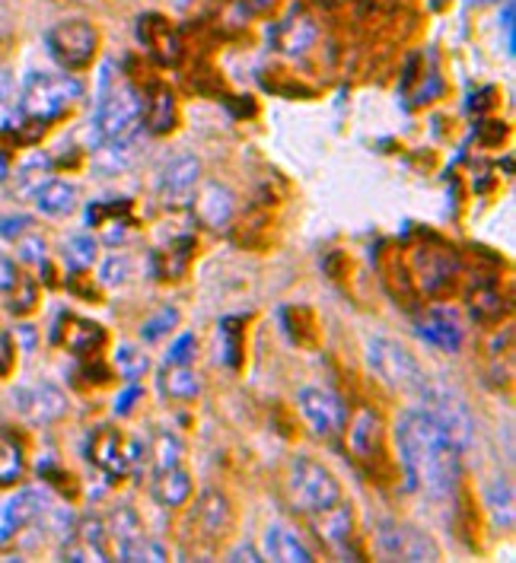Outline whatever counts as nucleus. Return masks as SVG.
I'll use <instances>...</instances> for the list:
<instances>
[{
    "instance_id": "obj_1",
    "label": "nucleus",
    "mask_w": 516,
    "mask_h": 563,
    "mask_svg": "<svg viewBox=\"0 0 516 563\" xmlns=\"http://www.w3.org/2000/svg\"><path fill=\"white\" fill-rule=\"evenodd\" d=\"M398 462L411 490L430 500H450L462 475V449L437 427L425 408L402 411L395 423Z\"/></svg>"
},
{
    "instance_id": "obj_2",
    "label": "nucleus",
    "mask_w": 516,
    "mask_h": 563,
    "mask_svg": "<svg viewBox=\"0 0 516 563\" xmlns=\"http://www.w3.org/2000/svg\"><path fill=\"white\" fill-rule=\"evenodd\" d=\"M144 121V96L131 84L112 74V64H102L96 77V102H92L90 131L96 134V147L106 141H128L138 134Z\"/></svg>"
},
{
    "instance_id": "obj_3",
    "label": "nucleus",
    "mask_w": 516,
    "mask_h": 563,
    "mask_svg": "<svg viewBox=\"0 0 516 563\" xmlns=\"http://www.w3.org/2000/svg\"><path fill=\"white\" fill-rule=\"evenodd\" d=\"M84 96V87L74 74H45V70H30L23 87H20V112L30 121H55Z\"/></svg>"
},
{
    "instance_id": "obj_4",
    "label": "nucleus",
    "mask_w": 516,
    "mask_h": 563,
    "mask_svg": "<svg viewBox=\"0 0 516 563\" xmlns=\"http://www.w3.org/2000/svg\"><path fill=\"white\" fill-rule=\"evenodd\" d=\"M287 487H290V500L297 509H304L309 516L322 512L341 500V484L338 477L316 459L309 455H297L290 462V475H287Z\"/></svg>"
},
{
    "instance_id": "obj_5",
    "label": "nucleus",
    "mask_w": 516,
    "mask_h": 563,
    "mask_svg": "<svg viewBox=\"0 0 516 563\" xmlns=\"http://www.w3.org/2000/svg\"><path fill=\"white\" fill-rule=\"evenodd\" d=\"M421 398V408L437 420V427L453 440L462 452L475 440V420L469 415V405L459 398V391L440 386L433 379H425V386L415 391Z\"/></svg>"
},
{
    "instance_id": "obj_6",
    "label": "nucleus",
    "mask_w": 516,
    "mask_h": 563,
    "mask_svg": "<svg viewBox=\"0 0 516 563\" xmlns=\"http://www.w3.org/2000/svg\"><path fill=\"white\" fill-rule=\"evenodd\" d=\"M366 363H370V369H373L389 388H398V391L415 395L418 388L425 386V369L418 366V360L408 354L398 341H389V338H370V341H366Z\"/></svg>"
},
{
    "instance_id": "obj_7",
    "label": "nucleus",
    "mask_w": 516,
    "mask_h": 563,
    "mask_svg": "<svg viewBox=\"0 0 516 563\" xmlns=\"http://www.w3.org/2000/svg\"><path fill=\"white\" fill-rule=\"evenodd\" d=\"M45 45L64 70H84L99 48V32L87 20H62L45 32Z\"/></svg>"
},
{
    "instance_id": "obj_8",
    "label": "nucleus",
    "mask_w": 516,
    "mask_h": 563,
    "mask_svg": "<svg viewBox=\"0 0 516 563\" xmlns=\"http://www.w3.org/2000/svg\"><path fill=\"white\" fill-rule=\"evenodd\" d=\"M376 548L386 561H440V548L433 544V538L405 522H383L376 532Z\"/></svg>"
},
{
    "instance_id": "obj_9",
    "label": "nucleus",
    "mask_w": 516,
    "mask_h": 563,
    "mask_svg": "<svg viewBox=\"0 0 516 563\" xmlns=\"http://www.w3.org/2000/svg\"><path fill=\"white\" fill-rule=\"evenodd\" d=\"M297 408L316 437H334L348 427V405L329 388L306 386L297 391Z\"/></svg>"
},
{
    "instance_id": "obj_10",
    "label": "nucleus",
    "mask_w": 516,
    "mask_h": 563,
    "mask_svg": "<svg viewBox=\"0 0 516 563\" xmlns=\"http://www.w3.org/2000/svg\"><path fill=\"white\" fill-rule=\"evenodd\" d=\"M106 532H109V541H112L116 561H151V541H147V534H144L141 516H138L131 506H116V509H112Z\"/></svg>"
},
{
    "instance_id": "obj_11",
    "label": "nucleus",
    "mask_w": 516,
    "mask_h": 563,
    "mask_svg": "<svg viewBox=\"0 0 516 563\" xmlns=\"http://www.w3.org/2000/svg\"><path fill=\"white\" fill-rule=\"evenodd\" d=\"M17 411L32 423H55L67 415V398L55 383H32V386L13 388Z\"/></svg>"
},
{
    "instance_id": "obj_12",
    "label": "nucleus",
    "mask_w": 516,
    "mask_h": 563,
    "mask_svg": "<svg viewBox=\"0 0 516 563\" xmlns=\"http://www.w3.org/2000/svg\"><path fill=\"white\" fill-rule=\"evenodd\" d=\"M201 181V163L198 156L183 153L176 159L166 163L163 176H160V198L166 208H185L195 198V188Z\"/></svg>"
},
{
    "instance_id": "obj_13",
    "label": "nucleus",
    "mask_w": 516,
    "mask_h": 563,
    "mask_svg": "<svg viewBox=\"0 0 516 563\" xmlns=\"http://www.w3.org/2000/svg\"><path fill=\"white\" fill-rule=\"evenodd\" d=\"M418 334H421V341H427L430 347L447 351V354H455L462 347V341H465V331H462L455 312H450V309L427 312L425 319H421V325H418Z\"/></svg>"
},
{
    "instance_id": "obj_14",
    "label": "nucleus",
    "mask_w": 516,
    "mask_h": 563,
    "mask_svg": "<svg viewBox=\"0 0 516 563\" xmlns=\"http://www.w3.org/2000/svg\"><path fill=\"white\" fill-rule=\"evenodd\" d=\"M262 558L274 563H309L316 561L312 551L304 544V538L290 532L287 526H268L265 538H262Z\"/></svg>"
},
{
    "instance_id": "obj_15",
    "label": "nucleus",
    "mask_w": 516,
    "mask_h": 563,
    "mask_svg": "<svg viewBox=\"0 0 516 563\" xmlns=\"http://www.w3.org/2000/svg\"><path fill=\"white\" fill-rule=\"evenodd\" d=\"M233 210H237V195L220 185V181H208L198 195V217L205 227L211 230H223L230 220H233Z\"/></svg>"
},
{
    "instance_id": "obj_16",
    "label": "nucleus",
    "mask_w": 516,
    "mask_h": 563,
    "mask_svg": "<svg viewBox=\"0 0 516 563\" xmlns=\"http://www.w3.org/2000/svg\"><path fill=\"white\" fill-rule=\"evenodd\" d=\"M32 201H35L39 213H45V217H67V213H74L77 205H80V191H77L74 181L48 178V181L32 195Z\"/></svg>"
},
{
    "instance_id": "obj_17",
    "label": "nucleus",
    "mask_w": 516,
    "mask_h": 563,
    "mask_svg": "<svg viewBox=\"0 0 516 563\" xmlns=\"http://www.w3.org/2000/svg\"><path fill=\"white\" fill-rule=\"evenodd\" d=\"M90 459L106 472V475H124L128 468V455L122 449V437L112 427H99L96 437H90Z\"/></svg>"
},
{
    "instance_id": "obj_18",
    "label": "nucleus",
    "mask_w": 516,
    "mask_h": 563,
    "mask_svg": "<svg viewBox=\"0 0 516 563\" xmlns=\"http://www.w3.org/2000/svg\"><path fill=\"white\" fill-rule=\"evenodd\" d=\"M351 449L361 462H373L383 452V423L373 411H361L351 423Z\"/></svg>"
},
{
    "instance_id": "obj_19",
    "label": "nucleus",
    "mask_w": 516,
    "mask_h": 563,
    "mask_svg": "<svg viewBox=\"0 0 516 563\" xmlns=\"http://www.w3.org/2000/svg\"><path fill=\"white\" fill-rule=\"evenodd\" d=\"M188 497H191V475L185 472L183 465L153 475V500L160 506L179 509V506L188 504Z\"/></svg>"
},
{
    "instance_id": "obj_20",
    "label": "nucleus",
    "mask_w": 516,
    "mask_h": 563,
    "mask_svg": "<svg viewBox=\"0 0 516 563\" xmlns=\"http://www.w3.org/2000/svg\"><path fill=\"white\" fill-rule=\"evenodd\" d=\"M316 529H319V538H322L326 544L341 548V544L351 538V532H354V509L338 500V504L329 506V509L316 512Z\"/></svg>"
},
{
    "instance_id": "obj_21",
    "label": "nucleus",
    "mask_w": 516,
    "mask_h": 563,
    "mask_svg": "<svg viewBox=\"0 0 516 563\" xmlns=\"http://www.w3.org/2000/svg\"><path fill=\"white\" fill-rule=\"evenodd\" d=\"M514 484L507 481V477H497L491 487L485 490V506H487V516H491V522L497 526V529H514V519H516V509H514Z\"/></svg>"
},
{
    "instance_id": "obj_22",
    "label": "nucleus",
    "mask_w": 516,
    "mask_h": 563,
    "mask_svg": "<svg viewBox=\"0 0 516 563\" xmlns=\"http://www.w3.org/2000/svg\"><path fill=\"white\" fill-rule=\"evenodd\" d=\"M198 519H201V529L211 534V538H223L233 526V509L230 500L217 490H208L198 504Z\"/></svg>"
},
{
    "instance_id": "obj_23",
    "label": "nucleus",
    "mask_w": 516,
    "mask_h": 563,
    "mask_svg": "<svg viewBox=\"0 0 516 563\" xmlns=\"http://www.w3.org/2000/svg\"><path fill=\"white\" fill-rule=\"evenodd\" d=\"M48 178H52V159H48L45 153H32V156H26V159L20 163V169H17V176H13V191H17L20 198H32Z\"/></svg>"
},
{
    "instance_id": "obj_24",
    "label": "nucleus",
    "mask_w": 516,
    "mask_h": 563,
    "mask_svg": "<svg viewBox=\"0 0 516 563\" xmlns=\"http://www.w3.org/2000/svg\"><path fill=\"white\" fill-rule=\"evenodd\" d=\"M163 391L169 398H179V401H188L195 395H201V376L188 366H169V373L163 376Z\"/></svg>"
},
{
    "instance_id": "obj_25",
    "label": "nucleus",
    "mask_w": 516,
    "mask_h": 563,
    "mask_svg": "<svg viewBox=\"0 0 516 563\" xmlns=\"http://www.w3.org/2000/svg\"><path fill=\"white\" fill-rule=\"evenodd\" d=\"M144 109H147V128H151V131L163 134V131L173 128V121H176V102H173V92H169V89H153V99Z\"/></svg>"
},
{
    "instance_id": "obj_26",
    "label": "nucleus",
    "mask_w": 516,
    "mask_h": 563,
    "mask_svg": "<svg viewBox=\"0 0 516 563\" xmlns=\"http://www.w3.org/2000/svg\"><path fill=\"white\" fill-rule=\"evenodd\" d=\"M176 465H183V443L176 433L163 430V433H156V443H153V475L169 472Z\"/></svg>"
},
{
    "instance_id": "obj_27",
    "label": "nucleus",
    "mask_w": 516,
    "mask_h": 563,
    "mask_svg": "<svg viewBox=\"0 0 516 563\" xmlns=\"http://www.w3.org/2000/svg\"><path fill=\"white\" fill-rule=\"evenodd\" d=\"M179 319H183V312H179L176 306H163L160 312H153L151 319L141 322V341H144V344L163 341L173 328L179 325Z\"/></svg>"
},
{
    "instance_id": "obj_28",
    "label": "nucleus",
    "mask_w": 516,
    "mask_h": 563,
    "mask_svg": "<svg viewBox=\"0 0 516 563\" xmlns=\"http://www.w3.org/2000/svg\"><path fill=\"white\" fill-rule=\"evenodd\" d=\"M23 477V449L13 437L0 433V487L17 484Z\"/></svg>"
},
{
    "instance_id": "obj_29",
    "label": "nucleus",
    "mask_w": 516,
    "mask_h": 563,
    "mask_svg": "<svg viewBox=\"0 0 516 563\" xmlns=\"http://www.w3.org/2000/svg\"><path fill=\"white\" fill-rule=\"evenodd\" d=\"M96 258H99V245H96V239L87 236V233L70 236L67 242H64V262H67V267H74V271H87V267H92Z\"/></svg>"
},
{
    "instance_id": "obj_30",
    "label": "nucleus",
    "mask_w": 516,
    "mask_h": 563,
    "mask_svg": "<svg viewBox=\"0 0 516 563\" xmlns=\"http://www.w3.org/2000/svg\"><path fill=\"white\" fill-rule=\"evenodd\" d=\"M80 541H84V551L90 554V561H112V551H109V532L99 519H87L80 529Z\"/></svg>"
},
{
    "instance_id": "obj_31",
    "label": "nucleus",
    "mask_w": 516,
    "mask_h": 563,
    "mask_svg": "<svg viewBox=\"0 0 516 563\" xmlns=\"http://www.w3.org/2000/svg\"><path fill=\"white\" fill-rule=\"evenodd\" d=\"M504 312H507V306H504V299H501V294H497L494 287H485V290H475V294H472V319H475V322L491 325V322H497Z\"/></svg>"
},
{
    "instance_id": "obj_32",
    "label": "nucleus",
    "mask_w": 516,
    "mask_h": 563,
    "mask_svg": "<svg viewBox=\"0 0 516 563\" xmlns=\"http://www.w3.org/2000/svg\"><path fill=\"white\" fill-rule=\"evenodd\" d=\"M147 366H151V360L134 344H122L116 351V369H119V376H122L124 383H138L147 373Z\"/></svg>"
},
{
    "instance_id": "obj_33",
    "label": "nucleus",
    "mask_w": 516,
    "mask_h": 563,
    "mask_svg": "<svg viewBox=\"0 0 516 563\" xmlns=\"http://www.w3.org/2000/svg\"><path fill=\"white\" fill-rule=\"evenodd\" d=\"M312 38H316V30H312V23L300 16V20H290V23H284V38H281V48L287 52V55H304L306 48L312 45Z\"/></svg>"
},
{
    "instance_id": "obj_34",
    "label": "nucleus",
    "mask_w": 516,
    "mask_h": 563,
    "mask_svg": "<svg viewBox=\"0 0 516 563\" xmlns=\"http://www.w3.org/2000/svg\"><path fill=\"white\" fill-rule=\"evenodd\" d=\"M131 277V258L124 252H112L102 265H99V284L102 287H122Z\"/></svg>"
},
{
    "instance_id": "obj_35",
    "label": "nucleus",
    "mask_w": 516,
    "mask_h": 563,
    "mask_svg": "<svg viewBox=\"0 0 516 563\" xmlns=\"http://www.w3.org/2000/svg\"><path fill=\"white\" fill-rule=\"evenodd\" d=\"M102 341H106L102 328L92 325V322H77L74 334L67 338L70 351H77V354H92V351H99V347H102Z\"/></svg>"
},
{
    "instance_id": "obj_36",
    "label": "nucleus",
    "mask_w": 516,
    "mask_h": 563,
    "mask_svg": "<svg viewBox=\"0 0 516 563\" xmlns=\"http://www.w3.org/2000/svg\"><path fill=\"white\" fill-rule=\"evenodd\" d=\"M240 322L237 319H223L220 322V341H223V360L230 366H240V354H243V344H240Z\"/></svg>"
},
{
    "instance_id": "obj_37",
    "label": "nucleus",
    "mask_w": 516,
    "mask_h": 563,
    "mask_svg": "<svg viewBox=\"0 0 516 563\" xmlns=\"http://www.w3.org/2000/svg\"><path fill=\"white\" fill-rule=\"evenodd\" d=\"M195 351H198L195 334H179V338L169 344V351H166V356H163V363H166V366H188V363L195 360Z\"/></svg>"
},
{
    "instance_id": "obj_38",
    "label": "nucleus",
    "mask_w": 516,
    "mask_h": 563,
    "mask_svg": "<svg viewBox=\"0 0 516 563\" xmlns=\"http://www.w3.org/2000/svg\"><path fill=\"white\" fill-rule=\"evenodd\" d=\"M17 255H20V262L42 265V262H45V239L23 233V236L17 239Z\"/></svg>"
},
{
    "instance_id": "obj_39",
    "label": "nucleus",
    "mask_w": 516,
    "mask_h": 563,
    "mask_svg": "<svg viewBox=\"0 0 516 563\" xmlns=\"http://www.w3.org/2000/svg\"><path fill=\"white\" fill-rule=\"evenodd\" d=\"M141 398H144V388L138 386V383H128V386L116 395V408H112V411H116V417H128L134 411V405H138Z\"/></svg>"
},
{
    "instance_id": "obj_40",
    "label": "nucleus",
    "mask_w": 516,
    "mask_h": 563,
    "mask_svg": "<svg viewBox=\"0 0 516 563\" xmlns=\"http://www.w3.org/2000/svg\"><path fill=\"white\" fill-rule=\"evenodd\" d=\"M501 30H504V48H507V55H514L516 52V3L514 0H507V3H504V10H501Z\"/></svg>"
},
{
    "instance_id": "obj_41",
    "label": "nucleus",
    "mask_w": 516,
    "mask_h": 563,
    "mask_svg": "<svg viewBox=\"0 0 516 563\" xmlns=\"http://www.w3.org/2000/svg\"><path fill=\"white\" fill-rule=\"evenodd\" d=\"M32 220L30 217H23V213H17V217H0V236L3 239H20L23 233H30Z\"/></svg>"
},
{
    "instance_id": "obj_42",
    "label": "nucleus",
    "mask_w": 516,
    "mask_h": 563,
    "mask_svg": "<svg viewBox=\"0 0 516 563\" xmlns=\"http://www.w3.org/2000/svg\"><path fill=\"white\" fill-rule=\"evenodd\" d=\"M227 561H233V563H240V561L259 563V561H265V558H262V554H259V551H255L252 544H240V548H233V551H230V558H227Z\"/></svg>"
},
{
    "instance_id": "obj_43",
    "label": "nucleus",
    "mask_w": 516,
    "mask_h": 563,
    "mask_svg": "<svg viewBox=\"0 0 516 563\" xmlns=\"http://www.w3.org/2000/svg\"><path fill=\"white\" fill-rule=\"evenodd\" d=\"M20 280H17V267L13 262H7V258H0V290H13Z\"/></svg>"
},
{
    "instance_id": "obj_44",
    "label": "nucleus",
    "mask_w": 516,
    "mask_h": 563,
    "mask_svg": "<svg viewBox=\"0 0 516 563\" xmlns=\"http://www.w3.org/2000/svg\"><path fill=\"white\" fill-rule=\"evenodd\" d=\"M20 334H23V344H26V351H32V347H35V334L30 331V325L20 328Z\"/></svg>"
},
{
    "instance_id": "obj_45",
    "label": "nucleus",
    "mask_w": 516,
    "mask_h": 563,
    "mask_svg": "<svg viewBox=\"0 0 516 563\" xmlns=\"http://www.w3.org/2000/svg\"><path fill=\"white\" fill-rule=\"evenodd\" d=\"M169 3H173L176 10H185V7H191V0H169Z\"/></svg>"
},
{
    "instance_id": "obj_46",
    "label": "nucleus",
    "mask_w": 516,
    "mask_h": 563,
    "mask_svg": "<svg viewBox=\"0 0 516 563\" xmlns=\"http://www.w3.org/2000/svg\"><path fill=\"white\" fill-rule=\"evenodd\" d=\"M472 3H494V0H472Z\"/></svg>"
},
{
    "instance_id": "obj_47",
    "label": "nucleus",
    "mask_w": 516,
    "mask_h": 563,
    "mask_svg": "<svg viewBox=\"0 0 516 563\" xmlns=\"http://www.w3.org/2000/svg\"><path fill=\"white\" fill-rule=\"evenodd\" d=\"M0 23H3V10H0Z\"/></svg>"
},
{
    "instance_id": "obj_48",
    "label": "nucleus",
    "mask_w": 516,
    "mask_h": 563,
    "mask_svg": "<svg viewBox=\"0 0 516 563\" xmlns=\"http://www.w3.org/2000/svg\"><path fill=\"white\" fill-rule=\"evenodd\" d=\"M262 3H268V0H262Z\"/></svg>"
}]
</instances>
